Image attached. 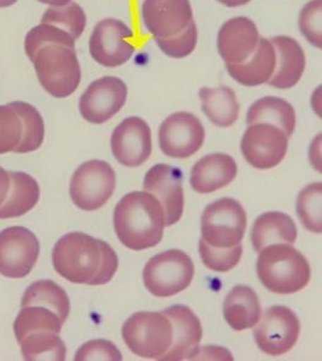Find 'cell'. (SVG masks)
I'll return each mask as SVG.
<instances>
[{"label":"cell","mask_w":322,"mask_h":361,"mask_svg":"<svg viewBox=\"0 0 322 361\" xmlns=\"http://www.w3.org/2000/svg\"><path fill=\"white\" fill-rule=\"evenodd\" d=\"M52 263L63 279L88 286L109 283L119 269V258L110 245L79 231L58 240Z\"/></svg>","instance_id":"obj_1"},{"label":"cell","mask_w":322,"mask_h":361,"mask_svg":"<svg viewBox=\"0 0 322 361\" xmlns=\"http://www.w3.org/2000/svg\"><path fill=\"white\" fill-rule=\"evenodd\" d=\"M114 226L121 243L129 250H149L163 238L165 211L153 194L133 192L116 206Z\"/></svg>","instance_id":"obj_2"},{"label":"cell","mask_w":322,"mask_h":361,"mask_svg":"<svg viewBox=\"0 0 322 361\" xmlns=\"http://www.w3.org/2000/svg\"><path fill=\"white\" fill-rule=\"evenodd\" d=\"M258 253L257 275L269 292L294 294L309 283L308 260L289 243H274Z\"/></svg>","instance_id":"obj_3"},{"label":"cell","mask_w":322,"mask_h":361,"mask_svg":"<svg viewBox=\"0 0 322 361\" xmlns=\"http://www.w3.org/2000/svg\"><path fill=\"white\" fill-rule=\"evenodd\" d=\"M37 80L54 98H66L81 82V68L74 49L47 44L37 51L33 59Z\"/></svg>","instance_id":"obj_4"},{"label":"cell","mask_w":322,"mask_h":361,"mask_svg":"<svg viewBox=\"0 0 322 361\" xmlns=\"http://www.w3.org/2000/svg\"><path fill=\"white\" fill-rule=\"evenodd\" d=\"M122 337L138 357L160 360L172 345L173 326L163 312H138L126 320Z\"/></svg>","instance_id":"obj_5"},{"label":"cell","mask_w":322,"mask_h":361,"mask_svg":"<svg viewBox=\"0 0 322 361\" xmlns=\"http://www.w3.org/2000/svg\"><path fill=\"white\" fill-rule=\"evenodd\" d=\"M193 276V262L186 253L178 250L155 255L143 272L145 287L157 298H169L185 290Z\"/></svg>","instance_id":"obj_6"},{"label":"cell","mask_w":322,"mask_h":361,"mask_svg":"<svg viewBox=\"0 0 322 361\" xmlns=\"http://www.w3.org/2000/svg\"><path fill=\"white\" fill-rule=\"evenodd\" d=\"M246 212L231 197L213 202L202 216V238L217 248H229L243 241Z\"/></svg>","instance_id":"obj_7"},{"label":"cell","mask_w":322,"mask_h":361,"mask_svg":"<svg viewBox=\"0 0 322 361\" xmlns=\"http://www.w3.org/2000/svg\"><path fill=\"white\" fill-rule=\"evenodd\" d=\"M116 187V173L103 160H90L78 168L71 177V197L83 211H95L105 205Z\"/></svg>","instance_id":"obj_8"},{"label":"cell","mask_w":322,"mask_h":361,"mask_svg":"<svg viewBox=\"0 0 322 361\" xmlns=\"http://www.w3.org/2000/svg\"><path fill=\"white\" fill-rule=\"evenodd\" d=\"M255 325L254 336L256 345L270 357H280L297 343L301 323L296 313L285 306H274L260 317Z\"/></svg>","instance_id":"obj_9"},{"label":"cell","mask_w":322,"mask_h":361,"mask_svg":"<svg viewBox=\"0 0 322 361\" xmlns=\"http://www.w3.org/2000/svg\"><path fill=\"white\" fill-rule=\"evenodd\" d=\"M134 37L129 25L116 20L105 18L95 25L90 37V54L95 62L105 68H117L132 58L136 47Z\"/></svg>","instance_id":"obj_10"},{"label":"cell","mask_w":322,"mask_h":361,"mask_svg":"<svg viewBox=\"0 0 322 361\" xmlns=\"http://www.w3.org/2000/svg\"><path fill=\"white\" fill-rule=\"evenodd\" d=\"M40 253L37 236L23 226L0 231V275L23 279L33 270Z\"/></svg>","instance_id":"obj_11"},{"label":"cell","mask_w":322,"mask_h":361,"mask_svg":"<svg viewBox=\"0 0 322 361\" xmlns=\"http://www.w3.org/2000/svg\"><path fill=\"white\" fill-rule=\"evenodd\" d=\"M158 139L165 156L184 159L198 152L204 144L205 130L193 114L175 112L163 121Z\"/></svg>","instance_id":"obj_12"},{"label":"cell","mask_w":322,"mask_h":361,"mask_svg":"<svg viewBox=\"0 0 322 361\" xmlns=\"http://www.w3.org/2000/svg\"><path fill=\"white\" fill-rule=\"evenodd\" d=\"M289 147V137L280 128L267 123L249 126L242 139L244 158L254 168L267 170L280 164Z\"/></svg>","instance_id":"obj_13"},{"label":"cell","mask_w":322,"mask_h":361,"mask_svg":"<svg viewBox=\"0 0 322 361\" xmlns=\"http://www.w3.org/2000/svg\"><path fill=\"white\" fill-rule=\"evenodd\" d=\"M127 95V86L121 78L104 76L83 92L79 102L80 114L90 123H105L121 111Z\"/></svg>","instance_id":"obj_14"},{"label":"cell","mask_w":322,"mask_h":361,"mask_svg":"<svg viewBox=\"0 0 322 361\" xmlns=\"http://www.w3.org/2000/svg\"><path fill=\"white\" fill-rule=\"evenodd\" d=\"M112 151L124 166L138 168L144 164L153 151L149 124L139 117L124 119L112 133Z\"/></svg>","instance_id":"obj_15"},{"label":"cell","mask_w":322,"mask_h":361,"mask_svg":"<svg viewBox=\"0 0 322 361\" xmlns=\"http://www.w3.org/2000/svg\"><path fill=\"white\" fill-rule=\"evenodd\" d=\"M144 190L161 202L165 226L178 223L184 212L181 170L168 164H157L145 175Z\"/></svg>","instance_id":"obj_16"},{"label":"cell","mask_w":322,"mask_h":361,"mask_svg":"<svg viewBox=\"0 0 322 361\" xmlns=\"http://www.w3.org/2000/svg\"><path fill=\"white\" fill-rule=\"evenodd\" d=\"M173 326V341L167 353L160 359L165 361L192 360L201 352L202 324L187 306H172L163 311Z\"/></svg>","instance_id":"obj_17"},{"label":"cell","mask_w":322,"mask_h":361,"mask_svg":"<svg viewBox=\"0 0 322 361\" xmlns=\"http://www.w3.org/2000/svg\"><path fill=\"white\" fill-rule=\"evenodd\" d=\"M141 16L155 37L177 35L193 20L190 0H144Z\"/></svg>","instance_id":"obj_18"},{"label":"cell","mask_w":322,"mask_h":361,"mask_svg":"<svg viewBox=\"0 0 322 361\" xmlns=\"http://www.w3.org/2000/svg\"><path fill=\"white\" fill-rule=\"evenodd\" d=\"M256 25L248 17H234L217 34V49L226 64H239L251 56L260 42Z\"/></svg>","instance_id":"obj_19"},{"label":"cell","mask_w":322,"mask_h":361,"mask_svg":"<svg viewBox=\"0 0 322 361\" xmlns=\"http://www.w3.org/2000/svg\"><path fill=\"white\" fill-rule=\"evenodd\" d=\"M277 54V66L269 78L270 86L278 90H290L296 86L306 70V54L294 39L285 35L273 37Z\"/></svg>","instance_id":"obj_20"},{"label":"cell","mask_w":322,"mask_h":361,"mask_svg":"<svg viewBox=\"0 0 322 361\" xmlns=\"http://www.w3.org/2000/svg\"><path fill=\"white\" fill-rule=\"evenodd\" d=\"M238 166L232 157L216 153L204 157L191 171V185L199 194L222 189L236 178Z\"/></svg>","instance_id":"obj_21"},{"label":"cell","mask_w":322,"mask_h":361,"mask_svg":"<svg viewBox=\"0 0 322 361\" xmlns=\"http://www.w3.org/2000/svg\"><path fill=\"white\" fill-rule=\"evenodd\" d=\"M277 66V54L269 39L261 37L255 52L239 64H226L228 74L245 87L267 83Z\"/></svg>","instance_id":"obj_22"},{"label":"cell","mask_w":322,"mask_h":361,"mask_svg":"<svg viewBox=\"0 0 322 361\" xmlns=\"http://www.w3.org/2000/svg\"><path fill=\"white\" fill-rule=\"evenodd\" d=\"M223 317L237 331L254 328L261 317L260 300L255 290L246 286L233 288L223 302Z\"/></svg>","instance_id":"obj_23"},{"label":"cell","mask_w":322,"mask_h":361,"mask_svg":"<svg viewBox=\"0 0 322 361\" xmlns=\"http://www.w3.org/2000/svg\"><path fill=\"white\" fill-rule=\"evenodd\" d=\"M297 240V226L292 218L282 212L261 214L252 226V246L256 252L274 243L292 245Z\"/></svg>","instance_id":"obj_24"},{"label":"cell","mask_w":322,"mask_h":361,"mask_svg":"<svg viewBox=\"0 0 322 361\" xmlns=\"http://www.w3.org/2000/svg\"><path fill=\"white\" fill-rule=\"evenodd\" d=\"M10 173L8 197L0 205V219L16 218L33 209L39 202L40 188L33 177L25 173Z\"/></svg>","instance_id":"obj_25"},{"label":"cell","mask_w":322,"mask_h":361,"mask_svg":"<svg viewBox=\"0 0 322 361\" xmlns=\"http://www.w3.org/2000/svg\"><path fill=\"white\" fill-rule=\"evenodd\" d=\"M202 110L211 123L217 127H231L239 117L240 105L234 90L229 87L202 88L199 90Z\"/></svg>","instance_id":"obj_26"},{"label":"cell","mask_w":322,"mask_h":361,"mask_svg":"<svg viewBox=\"0 0 322 361\" xmlns=\"http://www.w3.org/2000/svg\"><path fill=\"white\" fill-rule=\"evenodd\" d=\"M248 126L267 123L280 128L286 136L294 135L296 128V112L291 104L277 97H265L252 104L246 118Z\"/></svg>","instance_id":"obj_27"},{"label":"cell","mask_w":322,"mask_h":361,"mask_svg":"<svg viewBox=\"0 0 322 361\" xmlns=\"http://www.w3.org/2000/svg\"><path fill=\"white\" fill-rule=\"evenodd\" d=\"M22 307L42 306L56 313L63 324L71 313V301L62 287L50 279H42L29 286L22 298Z\"/></svg>","instance_id":"obj_28"},{"label":"cell","mask_w":322,"mask_h":361,"mask_svg":"<svg viewBox=\"0 0 322 361\" xmlns=\"http://www.w3.org/2000/svg\"><path fill=\"white\" fill-rule=\"evenodd\" d=\"M20 343L25 360H66V345L58 334L37 331L27 335Z\"/></svg>","instance_id":"obj_29"},{"label":"cell","mask_w":322,"mask_h":361,"mask_svg":"<svg viewBox=\"0 0 322 361\" xmlns=\"http://www.w3.org/2000/svg\"><path fill=\"white\" fill-rule=\"evenodd\" d=\"M63 322L56 313L42 306H25L18 313L13 330L18 342L27 335L37 331H50L58 334L62 330Z\"/></svg>","instance_id":"obj_30"},{"label":"cell","mask_w":322,"mask_h":361,"mask_svg":"<svg viewBox=\"0 0 322 361\" xmlns=\"http://www.w3.org/2000/svg\"><path fill=\"white\" fill-rule=\"evenodd\" d=\"M16 111L23 124L21 141L13 152L29 153L37 151L42 146L45 137V124L37 109L25 102H13L8 104Z\"/></svg>","instance_id":"obj_31"},{"label":"cell","mask_w":322,"mask_h":361,"mask_svg":"<svg viewBox=\"0 0 322 361\" xmlns=\"http://www.w3.org/2000/svg\"><path fill=\"white\" fill-rule=\"evenodd\" d=\"M42 23L56 25L66 30L76 42L86 28V13L79 4L71 1L69 4L47 8L42 15Z\"/></svg>","instance_id":"obj_32"},{"label":"cell","mask_w":322,"mask_h":361,"mask_svg":"<svg viewBox=\"0 0 322 361\" xmlns=\"http://www.w3.org/2000/svg\"><path fill=\"white\" fill-rule=\"evenodd\" d=\"M297 214L302 224L315 234L322 233V185H306L297 199Z\"/></svg>","instance_id":"obj_33"},{"label":"cell","mask_w":322,"mask_h":361,"mask_svg":"<svg viewBox=\"0 0 322 361\" xmlns=\"http://www.w3.org/2000/svg\"><path fill=\"white\" fill-rule=\"evenodd\" d=\"M47 44H57V45L75 49L74 37H71L68 32L58 28L56 25L40 23L33 29H30L28 34L25 35V49L29 59L33 62L37 51Z\"/></svg>","instance_id":"obj_34"},{"label":"cell","mask_w":322,"mask_h":361,"mask_svg":"<svg viewBox=\"0 0 322 361\" xmlns=\"http://www.w3.org/2000/svg\"><path fill=\"white\" fill-rule=\"evenodd\" d=\"M199 255L202 262L208 269L216 272H227L236 267L243 255V246L238 243L229 248H217L205 243L199 241Z\"/></svg>","instance_id":"obj_35"},{"label":"cell","mask_w":322,"mask_h":361,"mask_svg":"<svg viewBox=\"0 0 322 361\" xmlns=\"http://www.w3.org/2000/svg\"><path fill=\"white\" fill-rule=\"evenodd\" d=\"M155 42L163 54L172 58H185L193 52L198 42V30L192 20L186 28L173 37H155Z\"/></svg>","instance_id":"obj_36"},{"label":"cell","mask_w":322,"mask_h":361,"mask_svg":"<svg viewBox=\"0 0 322 361\" xmlns=\"http://www.w3.org/2000/svg\"><path fill=\"white\" fill-rule=\"evenodd\" d=\"M23 124L10 105L0 106V154L13 152L21 141Z\"/></svg>","instance_id":"obj_37"},{"label":"cell","mask_w":322,"mask_h":361,"mask_svg":"<svg viewBox=\"0 0 322 361\" xmlns=\"http://www.w3.org/2000/svg\"><path fill=\"white\" fill-rule=\"evenodd\" d=\"M299 29L303 37L316 49L322 47V0H311L299 13Z\"/></svg>","instance_id":"obj_38"},{"label":"cell","mask_w":322,"mask_h":361,"mask_svg":"<svg viewBox=\"0 0 322 361\" xmlns=\"http://www.w3.org/2000/svg\"><path fill=\"white\" fill-rule=\"evenodd\" d=\"M75 360L120 361L122 360V355L110 341L95 340L87 342L76 352Z\"/></svg>","instance_id":"obj_39"},{"label":"cell","mask_w":322,"mask_h":361,"mask_svg":"<svg viewBox=\"0 0 322 361\" xmlns=\"http://www.w3.org/2000/svg\"><path fill=\"white\" fill-rule=\"evenodd\" d=\"M8 188H10V173L0 168V205L4 202L8 197Z\"/></svg>","instance_id":"obj_40"},{"label":"cell","mask_w":322,"mask_h":361,"mask_svg":"<svg viewBox=\"0 0 322 361\" xmlns=\"http://www.w3.org/2000/svg\"><path fill=\"white\" fill-rule=\"evenodd\" d=\"M221 4L226 5L228 8H237V6H243L248 4L251 0H217Z\"/></svg>","instance_id":"obj_41"},{"label":"cell","mask_w":322,"mask_h":361,"mask_svg":"<svg viewBox=\"0 0 322 361\" xmlns=\"http://www.w3.org/2000/svg\"><path fill=\"white\" fill-rule=\"evenodd\" d=\"M37 1L50 6H62V5L69 4L71 0H37Z\"/></svg>","instance_id":"obj_42"},{"label":"cell","mask_w":322,"mask_h":361,"mask_svg":"<svg viewBox=\"0 0 322 361\" xmlns=\"http://www.w3.org/2000/svg\"><path fill=\"white\" fill-rule=\"evenodd\" d=\"M18 0H0V8H8L11 5L16 4Z\"/></svg>","instance_id":"obj_43"}]
</instances>
